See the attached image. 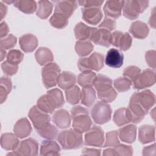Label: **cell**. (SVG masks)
<instances>
[{
	"instance_id": "obj_1",
	"label": "cell",
	"mask_w": 156,
	"mask_h": 156,
	"mask_svg": "<svg viewBox=\"0 0 156 156\" xmlns=\"http://www.w3.org/2000/svg\"><path fill=\"white\" fill-rule=\"evenodd\" d=\"M57 139L63 149H76L80 148L83 144L82 133L73 129L61 131Z\"/></svg>"
},
{
	"instance_id": "obj_2",
	"label": "cell",
	"mask_w": 156,
	"mask_h": 156,
	"mask_svg": "<svg viewBox=\"0 0 156 156\" xmlns=\"http://www.w3.org/2000/svg\"><path fill=\"white\" fill-rule=\"evenodd\" d=\"M104 55L101 53L94 52L88 57H82L77 62L79 69L82 71L94 70L98 71L104 66Z\"/></svg>"
},
{
	"instance_id": "obj_3",
	"label": "cell",
	"mask_w": 156,
	"mask_h": 156,
	"mask_svg": "<svg viewBox=\"0 0 156 156\" xmlns=\"http://www.w3.org/2000/svg\"><path fill=\"white\" fill-rule=\"evenodd\" d=\"M110 105L102 101H98L91 110V116L94 122L98 124L108 122L112 117Z\"/></svg>"
},
{
	"instance_id": "obj_4",
	"label": "cell",
	"mask_w": 156,
	"mask_h": 156,
	"mask_svg": "<svg viewBox=\"0 0 156 156\" xmlns=\"http://www.w3.org/2000/svg\"><path fill=\"white\" fill-rule=\"evenodd\" d=\"M149 1L129 0L124 1L123 15L127 18L133 20L136 19L148 7Z\"/></svg>"
},
{
	"instance_id": "obj_5",
	"label": "cell",
	"mask_w": 156,
	"mask_h": 156,
	"mask_svg": "<svg viewBox=\"0 0 156 156\" xmlns=\"http://www.w3.org/2000/svg\"><path fill=\"white\" fill-rule=\"evenodd\" d=\"M60 68L55 63H49L41 69L42 80L46 88L54 87L57 83Z\"/></svg>"
},
{
	"instance_id": "obj_6",
	"label": "cell",
	"mask_w": 156,
	"mask_h": 156,
	"mask_svg": "<svg viewBox=\"0 0 156 156\" xmlns=\"http://www.w3.org/2000/svg\"><path fill=\"white\" fill-rule=\"evenodd\" d=\"M28 116L36 131L41 130L51 124L49 114L40 110L37 105H34L30 109Z\"/></svg>"
},
{
	"instance_id": "obj_7",
	"label": "cell",
	"mask_w": 156,
	"mask_h": 156,
	"mask_svg": "<svg viewBox=\"0 0 156 156\" xmlns=\"http://www.w3.org/2000/svg\"><path fill=\"white\" fill-rule=\"evenodd\" d=\"M38 154V144L32 138L21 141L17 148L12 152L8 153V155L35 156Z\"/></svg>"
},
{
	"instance_id": "obj_8",
	"label": "cell",
	"mask_w": 156,
	"mask_h": 156,
	"mask_svg": "<svg viewBox=\"0 0 156 156\" xmlns=\"http://www.w3.org/2000/svg\"><path fill=\"white\" fill-rule=\"evenodd\" d=\"M104 131L98 126H93L85 135V144L87 146L102 147L105 141Z\"/></svg>"
},
{
	"instance_id": "obj_9",
	"label": "cell",
	"mask_w": 156,
	"mask_h": 156,
	"mask_svg": "<svg viewBox=\"0 0 156 156\" xmlns=\"http://www.w3.org/2000/svg\"><path fill=\"white\" fill-rule=\"evenodd\" d=\"M89 39L94 44L109 47L112 44V33L104 29L92 27Z\"/></svg>"
},
{
	"instance_id": "obj_10",
	"label": "cell",
	"mask_w": 156,
	"mask_h": 156,
	"mask_svg": "<svg viewBox=\"0 0 156 156\" xmlns=\"http://www.w3.org/2000/svg\"><path fill=\"white\" fill-rule=\"evenodd\" d=\"M133 83V87L136 89H143L151 87L155 83V73L151 69H144Z\"/></svg>"
},
{
	"instance_id": "obj_11",
	"label": "cell",
	"mask_w": 156,
	"mask_h": 156,
	"mask_svg": "<svg viewBox=\"0 0 156 156\" xmlns=\"http://www.w3.org/2000/svg\"><path fill=\"white\" fill-rule=\"evenodd\" d=\"M132 43V38L127 32L116 30L112 34V44L119 48L121 51L128 50Z\"/></svg>"
},
{
	"instance_id": "obj_12",
	"label": "cell",
	"mask_w": 156,
	"mask_h": 156,
	"mask_svg": "<svg viewBox=\"0 0 156 156\" xmlns=\"http://www.w3.org/2000/svg\"><path fill=\"white\" fill-rule=\"evenodd\" d=\"M133 94L146 114H147L149 110L155 103V94L149 90H146L141 92H135Z\"/></svg>"
},
{
	"instance_id": "obj_13",
	"label": "cell",
	"mask_w": 156,
	"mask_h": 156,
	"mask_svg": "<svg viewBox=\"0 0 156 156\" xmlns=\"http://www.w3.org/2000/svg\"><path fill=\"white\" fill-rule=\"evenodd\" d=\"M124 1L110 0L105 2L103 10L107 17L110 18H118L121 15Z\"/></svg>"
},
{
	"instance_id": "obj_14",
	"label": "cell",
	"mask_w": 156,
	"mask_h": 156,
	"mask_svg": "<svg viewBox=\"0 0 156 156\" xmlns=\"http://www.w3.org/2000/svg\"><path fill=\"white\" fill-rule=\"evenodd\" d=\"M127 108L130 114L131 122L133 123H139L143 120L144 116L147 115L140 104L136 101L133 94H132L130 98Z\"/></svg>"
},
{
	"instance_id": "obj_15",
	"label": "cell",
	"mask_w": 156,
	"mask_h": 156,
	"mask_svg": "<svg viewBox=\"0 0 156 156\" xmlns=\"http://www.w3.org/2000/svg\"><path fill=\"white\" fill-rule=\"evenodd\" d=\"M37 107L42 111L52 114L55 110L58 108V105L54 98L47 91V93L42 95L37 101Z\"/></svg>"
},
{
	"instance_id": "obj_16",
	"label": "cell",
	"mask_w": 156,
	"mask_h": 156,
	"mask_svg": "<svg viewBox=\"0 0 156 156\" xmlns=\"http://www.w3.org/2000/svg\"><path fill=\"white\" fill-rule=\"evenodd\" d=\"M77 6V1H57L55 2L54 11L68 19L73 15Z\"/></svg>"
},
{
	"instance_id": "obj_17",
	"label": "cell",
	"mask_w": 156,
	"mask_h": 156,
	"mask_svg": "<svg viewBox=\"0 0 156 156\" xmlns=\"http://www.w3.org/2000/svg\"><path fill=\"white\" fill-rule=\"evenodd\" d=\"M82 18L88 24L97 25L102 18V12L100 8H83Z\"/></svg>"
},
{
	"instance_id": "obj_18",
	"label": "cell",
	"mask_w": 156,
	"mask_h": 156,
	"mask_svg": "<svg viewBox=\"0 0 156 156\" xmlns=\"http://www.w3.org/2000/svg\"><path fill=\"white\" fill-rule=\"evenodd\" d=\"M73 129L82 133L90 130L92 126V121L88 114H82L73 118Z\"/></svg>"
},
{
	"instance_id": "obj_19",
	"label": "cell",
	"mask_w": 156,
	"mask_h": 156,
	"mask_svg": "<svg viewBox=\"0 0 156 156\" xmlns=\"http://www.w3.org/2000/svg\"><path fill=\"white\" fill-rule=\"evenodd\" d=\"M124 55L118 49L112 48L107 52L105 63L109 67L113 68H118L123 64Z\"/></svg>"
},
{
	"instance_id": "obj_20",
	"label": "cell",
	"mask_w": 156,
	"mask_h": 156,
	"mask_svg": "<svg viewBox=\"0 0 156 156\" xmlns=\"http://www.w3.org/2000/svg\"><path fill=\"white\" fill-rule=\"evenodd\" d=\"M52 120L57 127L60 129H66L71 124V116L65 109H59L54 112Z\"/></svg>"
},
{
	"instance_id": "obj_21",
	"label": "cell",
	"mask_w": 156,
	"mask_h": 156,
	"mask_svg": "<svg viewBox=\"0 0 156 156\" xmlns=\"http://www.w3.org/2000/svg\"><path fill=\"white\" fill-rule=\"evenodd\" d=\"M32 132V126L29 120L26 118L19 119L13 127L14 133L21 139L28 136Z\"/></svg>"
},
{
	"instance_id": "obj_22",
	"label": "cell",
	"mask_w": 156,
	"mask_h": 156,
	"mask_svg": "<svg viewBox=\"0 0 156 156\" xmlns=\"http://www.w3.org/2000/svg\"><path fill=\"white\" fill-rule=\"evenodd\" d=\"M19 44L21 49L25 52H33L38 46L37 38L31 34H27L20 37Z\"/></svg>"
},
{
	"instance_id": "obj_23",
	"label": "cell",
	"mask_w": 156,
	"mask_h": 156,
	"mask_svg": "<svg viewBox=\"0 0 156 156\" xmlns=\"http://www.w3.org/2000/svg\"><path fill=\"white\" fill-rule=\"evenodd\" d=\"M129 32L135 38L144 39L148 35L149 29L145 23L141 21H136L131 24Z\"/></svg>"
},
{
	"instance_id": "obj_24",
	"label": "cell",
	"mask_w": 156,
	"mask_h": 156,
	"mask_svg": "<svg viewBox=\"0 0 156 156\" xmlns=\"http://www.w3.org/2000/svg\"><path fill=\"white\" fill-rule=\"evenodd\" d=\"M118 133L122 141L127 143H132L136 140V127L133 124H129L120 128Z\"/></svg>"
},
{
	"instance_id": "obj_25",
	"label": "cell",
	"mask_w": 156,
	"mask_h": 156,
	"mask_svg": "<svg viewBox=\"0 0 156 156\" xmlns=\"http://www.w3.org/2000/svg\"><path fill=\"white\" fill-rule=\"evenodd\" d=\"M138 140L144 144L155 141V127L151 125H143L138 130Z\"/></svg>"
},
{
	"instance_id": "obj_26",
	"label": "cell",
	"mask_w": 156,
	"mask_h": 156,
	"mask_svg": "<svg viewBox=\"0 0 156 156\" xmlns=\"http://www.w3.org/2000/svg\"><path fill=\"white\" fill-rule=\"evenodd\" d=\"M18 137L12 133H4L1 136V146L7 151L15 150L20 144Z\"/></svg>"
},
{
	"instance_id": "obj_27",
	"label": "cell",
	"mask_w": 156,
	"mask_h": 156,
	"mask_svg": "<svg viewBox=\"0 0 156 156\" xmlns=\"http://www.w3.org/2000/svg\"><path fill=\"white\" fill-rule=\"evenodd\" d=\"M40 151L41 155H60L61 149L56 141L48 140L41 143Z\"/></svg>"
},
{
	"instance_id": "obj_28",
	"label": "cell",
	"mask_w": 156,
	"mask_h": 156,
	"mask_svg": "<svg viewBox=\"0 0 156 156\" xmlns=\"http://www.w3.org/2000/svg\"><path fill=\"white\" fill-rule=\"evenodd\" d=\"M96 91L99 99L101 101L106 103L113 101L117 96V92L112 87V85H107L98 88Z\"/></svg>"
},
{
	"instance_id": "obj_29",
	"label": "cell",
	"mask_w": 156,
	"mask_h": 156,
	"mask_svg": "<svg viewBox=\"0 0 156 156\" xmlns=\"http://www.w3.org/2000/svg\"><path fill=\"white\" fill-rule=\"evenodd\" d=\"M76 82V77L74 74L69 71H63L59 75L57 84L60 88L66 90L74 85Z\"/></svg>"
},
{
	"instance_id": "obj_30",
	"label": "cell",
	"mask_w": 156,
	"mask_h": 156,
	"mask_svg": "<svg viewBox=\"0 0 156 156\" xmlns=\"http://www.w3.org/2000/svg\"><path fill=\"white\" fill-rule=\"evenodd\" d=\"M37 62L41 66H45L51 63L54 60V56L51 51L45 47L39 48L35 54Z\"/></svg>"
},
{
	"instance_id": "obj_31",
	"label": "cell",
	"mask_w": 156,
	"mask_h": 156,
	"mask_svg": "<svg viewBox=\"0 0 156 156\" xmlns=\"http://www.w3.org/2000/svg\"><path fill=\"white\" fill-rule=\"evenodd\" d=\"M113 121L118 126H122L131 122L130 112L127 108H120L116 110L113 115Z\"/></svg>"
},
{
	"instance_id": "obj_32",
	"label": "cell",
	"mask_w": 156,
	"mask_h": 156,
	"mask_svg": "<svg viewBox=\"0 0 156 156\" xmlns=\"http://www.w3.org/2000/svg\"><path fill=\"white\" fill-rule=\"evenodd\" d=\"M96 98L94 89L91 87H83L81 91V103L86 107H91Z\"/></svg>"
},
{
	"instance_id": "obj_33",
	"label": "cell",
	"mask_w": 156,
	"mask_h": 156,
	"mask_svg": "<svg viewBox=\"0 0 156 156\" xmlns=\"http://www.w3.org/2000/svg\"><path fill=\"white\" fill-rule=\"evenodd\" d=\"M13 5L19 10L27 14L33 13L37 10L36 2L32 0H18L15 1Z\"/></svg>"
},
{
	"instance_id": "obj_34",
	"label": "cell",
	"mask_w": 156,
	"mask_h": 156,
	"mask_svg": "<svg viewBox=\"0 0 156 156\" xmlns=\"http://www.w3.org/2000/svg\"><path fill=\"white\" fill-rule=\"evenodd\" d=\"M53 9V4L51 1L43 0L38 2L36 10L37 15L41 19H46L51 15Z\"/></svg>"
},
{
	"instance_id": "obj_35",
	"label": "cell",
	"mask_w": 156,
	"mask_h": 156,
	"mask_svg": "<svg viewBox=\"0 0 156 156\" xmlns=\"http://www.w3.org/2000/svg\"><path fill=\"white\" fill-rule=\"evenodd\" d=\"M94 46L88 40H78L75 44V51L80 57H85L89 55L93 50Z\"/></svg>"
},
{
	"instance_id": "obj_36",
	"label": "cell",
	"mask_w": 156,
	"mask_h": 156,
	"mask_svg": "<svg viewBox=\"0 0 156 156\" xmlns=\"http://www.w3.org/2000/svg\"><path fill=\"white\" fill-rule=\"evenodd\" d=\"M91 29V27L86 25L82 22H79L76 25L74 29L76 39L79 40H85L89 39Z\"/></svg>"
},
{
	"instance_id": "obj_37",
	"label": "cell",
	"mask_w": 156,
	"mask_h": 156,
	"mask_svg": "<svg viewBox=\"0 0 156 156\" xmlns=\"http://www.w3.org/2000/svg\"><path fill=\"white\" fill-rule=\"evenodd\" d=\"M12 88L11 79L6 76H2L0 81V98L1 104H2L7 99Z\"/></svg>"
},
{
	"instance_id": "obj_38",
	"label": "cell",
	"mask_w": 156,
	"mask_h": 156,
	"mask_svg": "<svg viewBox=\"0 0 156 156\" xmlns=\"http://www.w3.org/2000/svg\"><path fill=\"white\" fill-rule=\"evenodd\" d=\"M96 77V73L91 71L82 72L77 77V82L82 87L92 86Z\"/></svg>"
},
{
	"instance_id": "obj_39",
	"label": "cell",
	"mask_w": 156,
	"mask_h": 156,
	"mask_svg": "<svg viewBox=\"0 0 156 156\" xmlns=\"http://www.w3.org/2000/svg\"><path fill=\"white\" fill-rule=\"evenodd\" d=\"M66 101L71 104H77L81 99V91L77 85H74L71 88L65 90Z\"/></svg>"
},
{
	"instance_id": "obj_40",
	"label": "cell",
	"mask_w": 156,
	"mask_h": 156,
	"mask_svg": "<svg viewBox=\"0 0 156 156\" xmlns=\"http://www.w3.org/2000/svg\"><path fill=\"white\" fill-rule=\"evenodd\" d=\"M49 23L54 27L58 29H62L67 26L68 20V18L62 15L55 12L50 18Z\"/></svg>"
},
{
	"instance_id": "obj_41",
	"label": "cell",
	"mask_w": 156,
	"mask_h": 156,
	"mask_svg": "<svg viewBox=\"0 0 156 156\" xmlns=\"http://www.w3.org/2000/svg\"><path fill=\"white\" fill-rule=\"evenodd\" d=\"M37 132L42 138L47 140H54L58 135L57 128L51 124H49L44 129L37 130Z\"/></svg>"
},
{
	"instance_id": "obj_42",
	"label": "cell",
	"mask_w": 156,
	"mask_h": 156,
	"mask_svg": "<svg viewBox=\"0 0 156 156\" xmlns=\"http://www.w3.org/2000/svg\"><path fill=\"white\" fill-rule=\"evenodd\" d=\"M132 83L129 79L125 77H120L114 80L113 85L118 91L124 92L130 88Z\"/></svg>"
},
{
	"instance_id": "obj_43",
	"label": "cell",
	"mask_w": 156,
	"mask_h": 156,
	"mask_svg": "<svg viewBox=\"0 0 156 156\" xmlns=\"http://www.w3.org/2000/svg\"><path fill=\"white\" fill-rule=\"evenodd\" d=\"M119 141L118 139V133L116 130L110 131L106 133L105 143L102 147H115L119 145Z\"/></svg>"
},
{
	"instance_id": "obj_44",
	"label": "cell",
	"mask_w": 156,
	"mask_h": 156,
	"mask_svg": "<svg viewBox=\"0 0 156 156\" xmlns=\"http://www.w3.org/2000/svg\"><path fill=\"white\" fill-rule=\"evenodd\" d=\"M6 57L8 62L18 65L22 62L24 57V54L20 50L12 49L8 52Z\"/></svg>"
},
{
	"instance_id": "obj_45",
	"label": "cell",
	"mask_w": 156,
	"mask_h": 156,
	"mask_svg": "<svg viewBox=\"0 0 156 156\" xmlns=\"http://www.w3.org/2000/svg\"><path fill=\"white\" fill-rule=\"evenodd\" d=\"M16 37L12 34H8L6 37L1 38V49L7 50L16 46Z\"/></svg>"
},
{
	"instance_id": "obj_46",
	"label": "cell",
	"mask_w": 156,
	"mask_h": 156,
	"mask_svg": "<svg viewBox=\"0 0 156 156\" xmlns=\"http://www.w3.org/2000/svg\"><path fill=\"white\" fill-rule=\"evenodd\" d=\"M141 73V69L136 66H129L126 68L123 71V76L129 79L133 82Z\"/></svg>"
},
{
	"instance_id": "obj_47",
	"label": "cell",
	"mask_w": 156,
	"mask_h": 156,
	"mask_svg": "<svg viewBox=\"0 0 156 156\" xmlns=\"http://www.w3.org/2000/svg\"><path fill=\"white\" fill-rule=\"evenodd\" d=\"M1 68L5 74L9 76H12L16 73L18 69V66L5 60L2 63Z\"/></svg>"
},
{
	"instance_id": "obj_48",
	"label": "cell",
	"mask_w": 156,
	"mask_h": 156,
	"mask_svg": "<svg viewBox=\"0 0 156 156\" xmlns=\"http://www.w3.org/2000/svg\"><path fill=\"white\" fill-rule=\"evenodd\" d=\"M116 155H132L133 154V148L131 146L125 144H119L114 147Z\"/></svg>"
},
{
	"instance_id": "obj_49",
	"label": "cell",
	"mask_w": 156,
	"mask_h": 156,
	"mask_svg": "<svg viewBox=\"0 0 156 156\" xmlns=\"http://www.w3.org/2000/svg\"><path fill=\"white\" fill-rule=\"evenodd\" d=\"M48 92L54 98L55 100L57 102L58 108L62 107L65 104L63 95L61 90H60L58 88H54L48 91Z\"/></svg>"
},
{
	"instance_id": "obj_50",
	"label": "cell",
	"mask_w": 156,
	"mask_h": 156,
	"mask_svg": "<svg viewBox=\"0 0 156 156\" xmlns=\"http://www.w3.org/2000/svg\"><path fill=\"white\" fill-rule=\"evenodd\" d=\"M77 3L80 6H83V8H100L102 4L104 3V1L99 0H82L78 1Z\"/></svg>"
},
{
	"instance_id": "obj_51",
	"label": "cell",
	"mask_w": 156,
	"mask_h": 156,
	"mask_svg": "<svg viewBox=\"0 0 156 156\" xmlns=\"http://www.w3.org/2000/svg\"><path fill=\"white\" fill-rule=\"evenodd\" d=\"M116 21L112 18L105 17L104 20L99 25V28L104 29L107 30L111 31L115 29Z\"/></svg>"
},
{
	"instance_id": "obj_52",
	"label": "cell",
	"mask_w": 156,
	"mask_h": 156,
	"mask_svg": "<svg viewBox=\"0 0 156 156\" xmlns=\"http://www.w3.org/2000/svg\"><path fill=\"white\" fill-rule=\"evenodd\" d=\"M146 62L149 66L155 69L156 66V52L155 50L147 51L145 54Z\"/></svg>"
},
{
	"instance_id": "obj_53",
	"label": "cell",
	"mask_w": 156,
	"mask_h": 156,
	"mask_svg": "<svg viewBox=\"0 0 156 156\" xmlns=\"http://www.w3.org/2000/svg\"><path fill=\"white\" fill-rule=\"evenodd\" d=\"M82 114H88V110L85 107L80 105H76L73 107L71 110V117L72 119L76 116L82 115Z\"/></svg>"
},
{
	"instance_id": "obj_54",
	"label": "cell",
	"mask_w": 156,
	"mask_h": 156,
	"mask_svg": "<svg viewBox=\"0 0 156 156\" xmlns=\"http://www.w3.org/2000/svg\"><path fill=\"white\" fill-rule=\"evenodd\" d=\"M82 154L83 155H100L101 150L94 148H87L85 147L82 151Z\"/></svg>"
},
{
	"instance_id": "obj_55",
	"label": "cell",
	"mask_w": 156,
	"mask_h": 156,
	"mask_svg": "<svg viewBox=\"0 0 156 156\" xmlns=\"http://www.w3.org/2000/svg\"><path fill=\"white\" fill-rule=\"evenodd\" d=\"M143 155H155V144L144 147L143 149Z\"/></svg>"
},
{
	"instance_id": "obj_56",
	"label": "cell",
	"mask_w": 156,
	"mask_h": 156,
	"mask_svg": "<svg viewBox=\"0 0 156 156\" xmlns=\"http://www.w3.org/2000/svg\"><path fill=\"white\" fill-rule=\"evenodd\" d=\"M0 37L1 38H2L6 37L8 35L9 29L7 23L4 21H2L1 23V28H0Z\"/></svg>"
},
{
	"instance_id": "obj_57",
	"label": "cell",
	"mask_w": 156,
	"mask_h": 156,
	"mask_svg": "<svg viewBox=\"0 0 156 156\" xmlns=\"http://www.w3.org/2000/svg\"><path fill=\"white\" fill-rule=\"evenodd\" d=\"M155 15H156L155 7H154L151 12V15L149 20V24L150 26L153 29L155 28Z\"/></svg>"
},
{
	"instance_id": "obj_58",
	"label": "cell",
	"mask_w": 156,
	"mask_h": 156,
	"mask_svg": "<svg viewBox=\"0 0 156 156\" xmlns=\"http://www.w3.org/2000/svg\"><path fill=\"white\" fill-rule=\"evenodd\" d=\"M0 4H1V19L2 20L4 17L5 16L6 13L7 12V7L5 5H4L2 1L1 2Z\"/></svg>"
},
{
	"instance_id": "obj_59",
	"label": "cell",
	"mask_w": 156,
	"mask_h": 156,
	"mask_svg": "<svg viewBox=\"0 0 156 156\" xmlns=\"http://www.w3.org/2000/svg\"><path fill=\"white\" fill-rule=\"evenodd\" d=\"M103 155H116L114 147L105 149L103 152Z\"/></svg>"
},
{
	"instance_id": "obj_60",
	"label": "cell",
	"mask_w": 156,
	"mask_h": 156,
	"mask_svg": "<svg viewBox=\"0 0 156 156\" xmlns=\"http://www.w3.org/2000/svg\"><path fill=\"white\" fill-rule=\"evenodd\" d=\"M7 54H6V51L4 49H1V61H2L4 60V58L5 57Z\"/></svg>"
}]
</instances>
